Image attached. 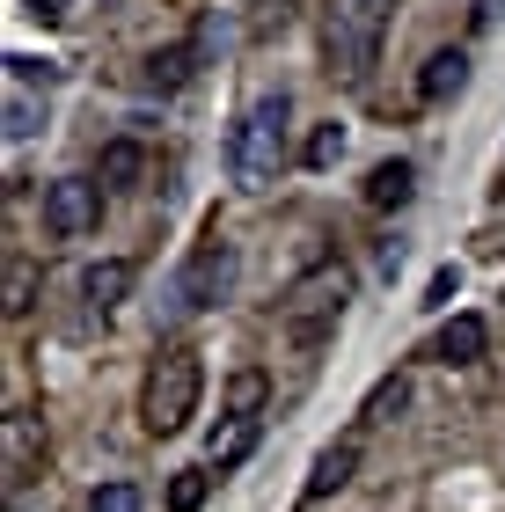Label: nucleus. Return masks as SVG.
<instances>
[{
  "label": "nucleus",
  "mask_w": 505,
  "mask_h": 512,
  "mask_svg": "<svg viewBox=\"0 0 505 512\" xmlns=\"http://www.w3.org/2000/svg\"><path fill=\"white\" fill-rule=\"evenodd\" d=\"M286 169V96H257L227 132V176L242 191H271Z\"/></svg>",
  "instance_id": "nucleus-1"
},
{
  "label": "nucleus",
  "mask_w": 505,
  "mask_h": 512,
  "mask_svg": "<svg viewBox=\"0 0 505 512\" xmlns=\"http://www.w3.org/2000/svg\"><path fill=\"white\" fill-rule=\"evenodd\" d=\"M198 388H205V359L191 352V344H169V352H154L147 366V388H140V425L154 439H169L191 425V410H198Z\"/></svg>",
  "instance_id": "nucleus-2"
},
{
  "label": "nucleus",
  "mask_w": 505,
  "mask_h": 512,
  "mask_svg": "<svg viewBox=\"0 0 505 512\" xmlns=\"http://www.w3.org/2000/svg\"><path fill=\"white\" fill-rule=\"evenodd\" d=\"M381 30H388V0H330L323 15V59L337 81H366L381 59Z\"/></svg>",
  "instance_id": "nucleus-3"
},
{
  "label": "nucleus",
  "mask_w": 505,
  "mask_h": 512,
  "mask_svg": "<svg viewBox=\"0 0 505 512\" xmlns=\"http://www.w3.org/2000/svg\"><path fill=\"white\" fill-rule=\"evenodd\" d=\"M337 308H344V271H315V278H301V286L286 293V330L301 344H323Z\"/></svg>",
  "instance_id": "nucleus-4"
},
{
  "label": "nucleus",
  "mask_w": 505,
  "mask_h": 512,
  "mask_svg": "<svg viewBox=\"0 0 505 512\" xmlns=\"http://www.w3.org/2000/svg\"><path fill=\"white\" fill-rule=\"evenodd\" d=\"M235 293V249L227 242H205L191 264L176 271V308H220Z\"/></svg>",
  "instance_id": "nucleus-5"
},
{
  "label": "nucleus",
  "mask_w": 505,
  "mask_h": 512,
  "mask_svg": "<svg viewBox=\"0 0 505 512\" xmlns=\"http://www.w3.org/2000/svg\"><path fill=\"white\" fill-rule=\"evenodd\" d=\"M96 183H81V176H59V183H44V235H59V242H74L96 227Z\"/></svg>",
  "instance_id": "nucleus-6"
},
{
  "label": "nucleus",
  "mask_w": 505,
  "mask_h": 512,
  "mask_svg": "<svg viewBox=\"0 0 505 512\" xmlns=\"http://www.w3.org/2000/svg\"><path fill=\"white\" fill-rule=\"evenodd\" d=\"M484 344H491V330L476 315H454L440 337H432V359L440 366H469V359H484Z\"/></svg>",
  "instance_id": "nucleus-7"
},
{
  "label": "nucleus",
  "mask_w": 505,
  "mask_h": 512,
  "mask_svg": "<svg viewBox=\"0 0 505 512\" xmlns=\"http://www.w3.org/2000/svg\"><path fill=\"white\" fill-rule=\"evenodd\" d=\"M462 81H469V52H462V44H447V52H432V59H425V74H418V96H425V103H447Z\"/></svg>",
  "instance_id": "nucleus-8"
},
{
  "label": "nucleus",
  "mask_w": 505,
  "mask_h": 512,
  "mask_svg": "<svg viewBox=\"0 0 505 512\" xmlns=\"http://www.w3.org/2000/svg\"><path fill=\"white\" fill-rule=\"evenodd\" d=\"M352 469H359V447H352V439L323 447V454H315V469H308V498H337L344 483H352Z\"/></svg>",
  "instance_id": "nucleus-9"
},
{
  "label": "nucleus",
  "mask_w": 505,
  "mask_h": 512,
  "mask_svg": "<svg viewBox=\"0 0 505 512\" xmlns=\"http://www.w3.org/2000/svg\"><path fill=\"white\" fill-rule=\"evenodd\" d=\"M81 293L96 300V308H118V300L132 293V264H125V256H103V264H88V271H81Z\"/></svg>",
  "instance_id": "nucleus-10"
},
{
  "label": "nucleus",
  "mask_w": 505,
  "mask_h": 512,
  "mask_svg": "<svg viewBox=\"0 0 505 512\" xmlns=\"http://www.w3.org/2000/svg\"><path fill=\"white\" fill-rule=\"evenodd\" d=\"M410 191H418L410 161H381V169L366 176V205H381V213H396V205H410Z\"/></svg>",
  "instance_id": "nucleus-11"
},
{
  "label": "nucleus",
  "mask_w": 505,
  "mask_h": 512,
  "mask_svg": "<svg viewBox=\"0 0 505 512\" xmlns=\"http://www.w3.org/2000/svg\"><path fill=\"white\" fill-rule=\"evenodd\" d=\"M140 169H147L140 139H110V147H103V161H96V176L110 183V191H132V183H140Z\"/></svg>",
  "instance_id": "nucleus-12"
},
{
  "label": "nucleus",
  "mask_w": 505,
  "mask_h": 512,
  "mask_svg": "<svg viewBox=\"0 0 505 512\" xmlns=\"http://www.w3.org/2000/svg\"><path fill=\"white\" fill-rule=\"evenodd\" d=\"M257 454V417H242V425H227V432H213V447H205V461L227 476V469H242V461Z\"/></svg>",
  "instance_id": "nucleus-13"
},
{
  "label": "nucleus",
  "mask_w": 505,
  "mask_h": 512,
  "mask_svg": "<svg viewBox=\"0 0 505 512\" xmlns=\"http://www.w3.org/2000/svg\"><path fill=\"white\" fill-rule=\"evenodd\" d=\"M191 66H198V52H191V44H176V52H154L147 59V81L154 88H183V81H191Z\"/></svg>",
  "instance_id": "nucleus-14"
},
{
  "label": "nucleus",
  "mask_w": 505,
  "mask_h": 512,
  "mask_svg": "<svg viewBox=\"0 0 505 512\" xmlns=\"http://www.w3.org/2000/svg\"><path fill=\"white\" fill-rule=\"evenodd\" d=\"M264 374H257V366H249V374H235V381H227V417H235V425H242V417H257V403H264Z\"/></svg>",
  "instance_id": "nucleus-15"
},
{
  "label": "nucleus",
  "mask_w": 505,
  "mask_h": 512,
  "mask_svg": "<svg viewBox=\"0 0 505 512\" xmlns=\"http://www.w3.org/2000/svg\"><path fill=\"white\" fill-rule=\"evenodd\" d=\"M403 403H410V388H403V374H388V381H381L374 395H366V410H359V417H366V425H381V417H388V410H403Z\"/></svg>",
  "instance_id": "nucleus-16"
},
{
  "label": "nucleus",
  "mask_w": 505,
  "mask_h": 512,
  "mask_svg": "<svg viewBox=\"0 0 505 512\" xmlns=\"http://www.w3.org/2000/svg\"><path fill=\"white\" fill-rule=\"evenodd\" d=\"M198 505H205V469H183L169 483V512H198Z\"/></svg>",
  "instance_id": "nucleus-17"
},
{
  "label": "nucleus",
  "mask_w": 505,
  "mask_h": 512,
  "mask_svg": "<svg viewBox=\"0 0 505 512\" xmlns=\"http://www.w3.org/2000/svg\"><path fill=\"white\" fill-rule=\"evenodd\" d=\"M337 154H344V125H315V139H308V169H330Z\"/></svg>",
  "instance_id": "nucleus-18"
},
{
  "label": "nucleus",
  "mask_w": 505,
  "mask_h": 512,
  "mask_svg": "<svg viewBox=\"0 0 505 512\" xmlns=\"http://www.w3.org/2000/svg\"><path fill=\"white\" fill-rule=\"evenodd\" d=\"M30 293H37V271L15 256V264H8V315H22V308H30Z\"/></svg>",
  "instance_id": "nucleus-19"
},
{
  "label": "nucleus",
  "mask_w": 505,
  "mask_h": 512,
  "mask_svg": "<svg viewBox=\"0 0 505 512\" xmlns=\"http://www.w3.org/2000/svg\"><path fill=\"white\" fill-rule=\"evenodd\" d=\"M88 512H140V491H132V483H103V491L88 498Z\"/></svg>",
  "instance_id": "nucleus-20"
},
{
  "label": "nucleus",
  "mask_w": 505,
  "mask_h": 512,
  "mask_svg": "<svg viewBox=\"0 0 505 512\" xmlns=\"http://www.w3.org/2000/svg\"><path fill=\"white\" fill-rule=\"evenodd\" d=\"M30 132H37V103L15 88V96H8V139H30Z\"/></svg>",
  "instance_id": "nucleus-21"
},
{
  "label": "nucleus",
  "mask_w": 505,
  "mask_h": 512,
  "mask_svg": "<svg viewBox=\"0 0 505 512\" xmlns=\"http://www.w3.org/2000/svg\"><path fill=\"white\" fill-rule=\"evenodd\" d=\"M454 293H462V271H454V264H440V271H432V286H425V308H447Z\"/></svg>",
  "instance_id": "nucleus-22"
},
{
  "label": "nucleus",
  "mask_w": 505,
  "mask_h": 512,
  "mask_svg": "<svg viewBox=\"0 0 505 512\" xmlns=\"http://www.w3.org/2000/svg\"><path fill=\"white\" fill-rule=\"evenodd\" d=\"M22 8H30V15H66L74 0H22Z\"/></svg>",
  "instance_id": "nucleus-23"
}]
</instances>
